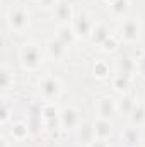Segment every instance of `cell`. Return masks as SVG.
I'll return each mask as SVG.
<instances>
[{"instance_id": "1", "label": "cell", "mask_w": 145, "mask_h": 147, "mask_svg": "<svg viewBox=\"0 0 145 147\" xmlns=\"http://www.w3.org/2000/svg\"><path fill=\"white\" fill-rule=\"evenodd\" d=\"M19 60H21V65L24 70L36 72L44 63V51L41 50L39 45L33 43V41L24 43L21 46V51H19Z\"/></svg>"}, {"instance_id": "2", "label": "cell", "mask_w": 145, "mask_h": 147, "mask_svg": "<svg viewBox=\"0 0 145 147\" xmlns=\"http://www.w3.org/2000/svg\"><path fill=\"white\" fill-rule=\"evenodd\" d=\"M7 24H9V29L15 34H22L24 31L29 29V24H31V14L29 10L24 7V5H14L9 9V14H7Z\"/></svg>"}, {"instance_id": "3", "label": "cell", "mask_w": 145, "mask_h": 147, "mask_svg": "<svg viewBox=\"0 0 145 147\" xmlns=\"http://www.w3.org/2000/svg\"><path fill=\"white\" fill-rule=\"evenodd\" d=\"M62 92H63V86L60 79L51 74L44 75L38 84V94L44 103H55L56 99H60Z\"/></svg>"}, {"instance_id": "4", "label": "cell", "mask_w": 145, "mask_h": 147, "mask_svg": "<svg viewBox=\"0 0 145 147\" xmlns=\"http://www.w3.org/2000/svg\"><path fill=\"white\" fill-rule=\"evenodd\" d=\"M119 39H123L125 43H137L142 36V22L140 17L137 16H130L125 17L119 24Z\"/></svg>"}, {"instance_id": "5", "label": "cell", "mask_w": 145, "mask_h": 147, "mask_svg": "<svg viewBox=\"0 0 145 147\" xmlns=\"http://www.w3.org/2000/svg\"><path fill=\"white\" fill-rule=\"evenodd\" d=\"M72 28L75 31V36L79 39H87L92 34V31L96 28V22H94V19H92V16L89 12L82 10V12L75 14V17L72 21Z\"/></svg>"}, {"instance_id": "6", "label": "cell", "mask_w": 145, "mask_h": 147, "mask_svg": "<svg viewBox=\"0 0 145 147\" xmlns=\"http://www.w3.org/2000/svg\"><path fill=\"white\" fill-rule=\"evenodd\" d=\"M39 118L48 130H53V125L60 127V111L56 110L55 103H44L39 110Z\"/></svg>"}, {"instance_id": "7", "label": "cell", "mask_w": 145, "mask_h": 147, "mask_svg": "<svg viewBox=\"0 0 145 147\" xmlns=\"http://www.w3.org/2000/svg\"><path fill=\"white\" fill-rule=\"evenodd\" d=\"M46 55L53 62H63L68 55V46H65L60 39L51 38L46 41Z\"/></svg>"}, {"instance_id": "8", "label": "cell", "mask_w": 145, "mask_h": 147, "mask_svg": "<svg viewBox=\"0 0 145 147\" xmlns=\"http://www.w3.org/2000/svg\"><path fill=\"white\" fill-rule=\"evenodd\" d=\"M119 140H121V147H140L142 146V132L138 127L130 125L121 132Z\"/></svg>"}, {"instance_id": "9", "label": "cell", "mask_w": 145, "mask_h": 147, "mask_svg": "<svg viewBox=\"0 0 145 147\" xmlns=\"http://www.w3.org/2000/svg\"><path fill=\"white\" fill-rule=\"evenodd\" d=\"M79 127V111L73 106H65L60 110V128L63 130H72Z\"/></svg>"}, {"instance_id": "10", "label": "cell", "mask_w": 145, "mask_h": 147, "mask_svg": "<svg viewBox=\"0 0 145 147\" xmlns=\"http://www.w3.org/2000/svg\"><path fill=\"white\" fill-rule=\"evenodd\" d=\"M116 113H118L116 99H113L111 96L99 98V101H97V115H99V118H108V120H111Z\"/></svg>"}, {"instance_id": "11", "label": "cell", "mask_w": 145, "mask_h": 147, "mask_svg": "<svg viewBox=\"0 0 145 147\" xmlns=\"http://www.w3.org/2000/svg\"><path fill=\"white\" fill-rule=\"evenodd\" d=\"M53 12H55V17H56L62 24H72L73 17H75L73 7L68 0H60V3L55 7Z\"/></svg>"}, {"instance_id": "12", "label": "cell", "mask_w": 145, "mask_h": 147, "mask_svg": "<svg viewBox=\"0 0 145 147\" xmlns=\"http://www.w3.org/2000/svg\"><path fill=\"white\" fill-rule=\"evenodd\" d=\"M116 70L119 75H125V77H133V74L137 72V62L130 57V55H121L118 60H116Z\"/></svg>"}, {"instance_id": "13", "label": "cell", "mask_w": 145, "mask_h": 147, "mask_svg": "<svg viewBox=\"0 0 145 147\" xmlns=\"http://www.w3.org/2000/svg\"><path fill=\"white\" fill-rule=\"evenodd\" d=\"M77 140L84 146H91L96 140V134H94V123L84 121L77 127Z\"/></svg>"}, {"instance_id": "14", "label": "cell", "mask_w": 145, "mask_h": 147, "mask_svg": "<svg viewBox=\"0 0 145 147\" xmlns=\"http://www.w3.org/2000/svg\"><path fill=\"white\" fill-rule=\"evenodd\" d=\"M94 134L97 140H109L113 135V123L108 118H97L94 121Z\"/></svg>"}, {"instance_id": "15", "label": "cell", "mask_w": 145, "mask_h": 147, "mask_svg": "<svg viewBox=\"0 0 145 147\" xmlns=\"http://www.w3.org/2000/svg\"><path fill=\"white\" fill-rule=\"evenodd\" d=\"M56 39H60L65 46H72L73 43H75V39H77V36H75V31H73L72 24H60L58 26V29H56Z\"/></svg>"}, {"instance_id": "16", "label": "cell", "mask_w": 145, "mask_h": 147, "mask_svg": "<svg viewBox=\"0 0 145 147\" xmlns=\"http://www.w3.org/2000/svg\"><path fill=\"white\" fill-rule=\"evenodd\" d=\"M111 36V31H109V28L106 24H103V22H99V24H96V28H94V31H92V34H91V41H92V45L94 46H103V43Z\"/></svg>"}, {"instance_id": "17", "label": "cell", "mask_w": 145, "mask_h": 147, "mask_svg": "<svg viewBox=\"0 0 145 147\" xmlns=\"http://www.w3.org/2000/svg\"><path fill=\"white\" fill-rule=\"evenodd\" d=\"M29 128H31V127H29L28 123H24V121H15V123H12V127H10V137H12L14 140H17V142H24V140L29 137V134H31Z\"/></svg>"}, {"instance_id": "18", "label": "cell", "mask_w": 145, "mask_h": 147, "mask_svg": "<svg viewBox=\"0 0 145 147\" xmlns=\"http://www.w3.org/2000/svg\"><path fill=\"white\" fill-rule=\"evenodd\" d=\"M116 105H118V113H119V115L130 116V113L133 111V108H135L137 103H135L133 96H130V92H128V94H121L119 99L116 101Z\"/></svg>"}, {"instance_id": "19", "label": "cell", "mask_w": 145, "mask_h": 147, "mask_svg": "<svg viewBox=\"0 0 145 147\" xmlns=\"http://www.w3.org/2000/svg\"><path fill=\"white\" fill-rule=\"evenodd\" d=\"M113 89L121 96V94H128L130 92V86H132V79L130 77H125V75H114L113 77Z\"/></svg>"}, {"instance_id": "20", "label": "cell", "mask_w": 145, "mask_h": 147, "mask_svg": "<svg viewBox=\"0 0 145 147\" xmlns=\"http://www.w3.org/2000/svg\"><path fill=\"white\" fill-rule=\"evenodd\" d=\"M128 120H130V125H133V127H138V128L144 127L145 125V105L137 103L133 111L130 113Z\"/></svg>"}, {"instance_id": "21", "label": "cell", "mask_w": 145, "mask_h": 147, "mask_svg": "<svg viewBox=\"0 0 145 147\" xmlns=\"http://www.w3.org/2000/svg\"><path fill=\"white\" fill-rule=\"evenodd\" d=\"M0 86L3 91H9L10 87H14V74L9 69L7 63L0 65Z\"/></svg>"}, {"instance_id": "22", "label": "cell", "mask_w": 145, "mask_h": 147, "mask_svg": "<svg viewBox=\"0 0 145 147\" xmlns=\"http://www.w3.org/2000/svg\"><path fill=\"white\" fill-rule=\"evenodd\" d=\"M109 10L114 17H126L128 10H130V0H116L114 3L109 5Z\"/></svg>"}, {"instance_id": "23", "label": "cell", "mask_w": 145, "mask_h": 147, "mask_svg": "<svg viewBox=\"0 0 145 147\" xmlns=\"http://www.w3.org/2000/svg\"><path fill=\"white\" fill-rule=\"evenodd\" d=\"M92 74H94V77L96 79H106L109 77V65L108 62H104V60H97L94 65H92Z\"/></svg>"}, {"instance_id": "24", "label": "cell", "mask_w": 145, "mask_h": 147, "mask_svg": "<svg viewBox=\"0 0 145 147\" xmlns=\"http://www.w3.org/2000/svg\"><path fill=\"white\" fill-rule=\"evenodd\" d=\"M118 48H119V39H118V36H114V34H111V36L103 43V46H101V50H103L104 53H114Z\"/></svg>"}, {"instance_id": "25", "label": "cell", "mask_w": 145, "mask_h": 147, "mask_svg": "<svg viewBox=\"0 0 145 147\" xmlns=\"http://www.w3.org/2000/svg\"><path fill=\"white\" fill-rule=\"evenodd\" d=\"M12 113H14V106H12V105H9L7 101H3V103H2V110H0V123H2V125H5V123L10 120Z\"/></svg>"}, {"instance_id": "26", "label": "cell", "mask_w": 145, "mask_h": 147, "mask_svg": "<svg viewBox=\"0 0 145 147\" xmlns=\"http://www.w3.org/2000/svg\"><path fill=\"white\" fill-rule=\"evenodd\" d=\"M36 2H38V7L44 9V10H50V9L55 10V7L60 3V0H36Z\"/></svg>"}, {"instance_id": "27", "label": "cell", "mask_w": 145, "mask_h": 147, "mask_svg": "<svg viewBox=\"0 0 145 147\" xmlns=\"http://www.w3.org/2000/svg\"><path fill=\"white\" fill-rule=\"evenodd\" d=\"M137 72L140 74V77L145 80V53H142L137 58Z\"/></svg>"}, {"instance_id": "28", "label": "cell", "mask_w": 145, "mask_h": 147, "mask_svg": "<svg viewBox=\"0 0 145 147\" xmlns=\"http://www.w3.org/2000/svg\"><path fill=\"white\" fill-rule=\"evenodd\" d=\"M87 147H109V144L106 140H97V139H96L91 146H87Z\"/></svg>"}, {"instance_id": "29", "label": "cell", "mask_w": 145, "mask_h": 147, "mask_svg": "<svg viewBox=\"0 0 145 147\" xmlns=\"http://www.w3.org/2000/svg\"><path fill=\"white\" fill-rule=\"evenodd\" d=\"M2 142H3V147H9V142H7L5 139H2Z\"/></svg>"}, {"instance_id": "30", "label": "cell", "mask_w": 145, "mask_h": 147, "mask_svg": "<svg viewBox=\"0 0 145 147\" xmlns=\"http://www.w3.org/2000/svg\"><path fill=\"white\" fill-rule=\"evenodd\" d=\"M104 2H106V3H108V5H111V3H114V2H116V0H104Z\"/></svg>"}]
</instances>
